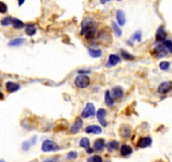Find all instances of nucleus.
I'll use <instances>...</instances> for the list:
<instances>
[{
	"instance_id": "1",
	"label": "nucleus",
	"mask_w": 172,
	"mask_h": 162,
	"mask_svg": "<svg viewBox=\"0 0 172 162\" xmlns=\"http://www.w3.org/2000/svg\"><path fill=\"white\" fill-rule=\"evenodd\" d=\"M96 30V23L95 20L91 17H87L83 20L81 24V31L80 35H83L87 34L90 31H95Z\"/></svg>"
},
{
	"instance_id": "2",
	"label": "nucleus",
	"mask_w": 172,
	"mask_h": 162,
	"mask_svg": "<svg viewBox=\"0 0 172 162\" xmlns=\"http://www.w3.org/2000/svg\"><path fill=\"white\" fill-rule=\"evenodd\" d=\"M60 150V147L55 142L50 139H46L42 145V150L45 153L47 152H56Z\"/></svg>"
},
{
	"instance_id": "3",
	"label": "nucleus",
	"mask_w": 172,
	"mask_h": 162,
	"mask_svg": "<svg viewBox=\"0 0 172 162\" xmlns=\"http://www.w3.org/2000/svg\"><path fill=\"white\" fill-rule=\"evenodd\" d=\"M74 84L79 89H85L90 84V80L86 74H79L74 80Z\"/></svg>"
},
{
	"instance_id": "4",
	"label": "nucleus",
	"mask_w": 172,
	"mask_h": 162,
	"mask_svg": "<svg viewBox=\"0 0 172 162\" xmlns=\"http://www.w3.org/2000/svg\"><path fill=\"white\" fill-rule=\"evenodd\" d=\"M168 53H169L168 49L163 44L155 46L154 51H153V55L155 56L157 58H165V57H166L168 55Z\"/></svg>"
},
{
	"instance_id": "5",
	"label": "nucleus",
	"mask_w": 172,
	"mask_h": 162,
	"mask_svg": "<svg viewBox=\"0 0 172 162\" xmlns=\"http://www.w3.org/2000/svg\"><path fill=\"white\" fill-rule=\"evenodd\" d=\"M95 114V106L92 103H87L86 106L81 113V116L83 118H88L89 116H94Z\"/></svg>"
},
{
	"instance_id": "6",
	"label": "nucleus",
	"mask_w": 172,
	"mask_h": 162,
	"mask_svg": "<svg viewBox=\"0 0 172 162\" xmlns=\"http://www.w3.org/2000/svg\"><path fill=\"white\" fill-rule=\"evenodd\" d=\"M172 90V81L162 82L158 87V92L161 95H166Z\"/></svg>"
},
{
	"instance_id": "7",
	"label": "nucleus",
	"mask_w": 172,
	"mask_h": 162,
	"mask_svg": "<svg viewBox=\"0 0 172 162\" xmlns=\"http://www.w3.org/2000/svg\"><path fill=\"white\" fill-rule=\"evenodd\" d=\"M106 116H107V111L103 108H100L96 112V116L99 122L101 124V126L103 127H107V122L106 121Z\"/></svg>"
},
{
	"instance_id": "8",
	"label": "nucleus",
	"mask_w": 172,
	"mask_h": 162,
	"mask_svg": "<svg viewBox=\"0 0 172 162\" xmlns=\"http://www.w3.org/2000/svg\"><path fill=\"white\" fill-rule=\"evenodd\" d=\"M82 127H83V120L80 117H78L70 128V133L73 134H76L81 130Z\"/></svg>"
},
{
	"instance_id": "9",
	"label": "nucleus",
	"mask_w": 172,
	"mask_h": 162,
	"mask_svg": "<svg viewBox=\"0 0 172 162\" xmlns=\"http://www.w3.org/2000/svg\"><path fill=\"white\" fill-rule=\"evenodd\" d=\"M151 145H152V139L150 137H142L141 139H139L137 146L140 149H144L149 147Z\"/></svg>"
},
{
	"instance_id": "10",
	"label": "nucleus",
	"mask_w": 172,
	"mask_h": 162,
	"mask_svg": "<svg viewBox=\"0 0 172 162\" xmlns=\"http://www.w3.org/2000/svg\"><path fill=\"white\" fill-rule=\"evenodd\" d=\"M166 37H167L166 31L165 30L163 26H160V28L158 29V30H157V32H156L155 40L158 42H164L166 40Z\"/></svg>"
},
{
	"instance_id": "11",
	"label": "nucleus",
	"mask_w": 172,
	"mask_h": 162,
	"mask_svg": "<svg viewBox=\"0 0 172 162\" xmlns=\"http://www.w3.org/2000/svg\"><path fill=\"white\" fill-rule=\"evenodd\" d=\"M5 88H6V90L9 93H14L18 91L20 89V85L17 83H14L12 81H8L5 84Z\"/></svg>"
},
{
	"instance_id": "12",
	"label": "nucleus",
	"mask_w": 172,
	"mask_h": 162,
	"mask_svg": "<svg viewBox=\"0 0 172 162\" xmlns=\"http://www.w3.org/2000/svg\"><path fill=\"white\" fill-rule=\"evenodd\" d=\"M120 134H121V137L123 139H127L129 138L131 134V128L127 124H123L120 127Z\"/></svg>"
},
{
	"instance_id": "13",
	"label": "nucleus",
	"mask_w": 172,
	"mask_h": 162,
	"mask_svg": "<svg viewBox=\"0 0 172 162\" xmlns=\"http://www.w3.org/2000/svg\"><path fill=\"white\" fill-rule=\"evenodd\" d=\"M84 132L86 133H93V134H100L102 133V128L98 125H89L86 127Z\"/></svg>"
},
{
	"instance_id": "14",
	"label": "nucleus",
	"mask_w": 172,
	"mask_h": 162,
	"mask_svg": "<svg viewBox=\"0 0 172 162\" xmlns=\"http://www.w3.org/2000/svg\"><path fill=\"white\" fill-rule=\"evenodd\" d=\"M116 17H117V20L118 25H120V26H123L125 24H126V16H125V13L123 10L118 9V10L117 11Z\"/></svg>"
},
{
	"instance_id": "15",
	"label": "nucleus",
	"mask_w": 172,
	"mask_h": 162,
	"mask_svg": "<svg viewBox=\"0 0 172 162\" xmlns=\"http://www.w3.org/2000/svg\"><path fill=\"white\" fill-rule=\"evenodd\" d=\"M120 62H121V58L119 56L116 55V54H111L109 56L107 66L108 67H113V66H116L117 64H118Z\"/></svg>"
},
{
	"instance_id": "16",
	"label": "nucleus",
	"mask_w": 172,
	"mask_h": 162,
	"mask_svg": "<svg viewBox=\"0 0 172 162\" xmlns=\"http://www.w3.org/2000/svg\"><path fill=\"white\" fill-rule=\"evenodd\" d=\"M132 147L127 145H122L121 146V149H120V153L122 156H128L132 154Z\"/></svg>"
},
{
	"instance_id": "17",
	"label": "nucleus",
	"mask_w": 172,
	"mask_h": 162,
	"mask_svg": "<svg viewBox=\"0 0 172 162\" xmlns=\"http://www.w3.org/2000/svg\"><path fill=\"white\" fill-rule=\"evenodd\" d=\"M112 95H113V97L116 99H122L123 96V90L121 87L117 86L112 88Z\"/></svg>"
},
{
	"instance_id": "18",
	"label": "nucleus",
	"mask_w": 172,
	"mask_h": 162,
	"mask_svg": "<svg viewBox=\"0 0 172 162\" xmlns=\"http://www.w3.org/2000/svg\"><path fill=\"white\" fill-rule=\"evenodd\" d=\"M105 146H106V144H105V140L103 139H98L95 141L94 148L95 150L102 151Z\"/></svg>"
},
{
	"instance_id": "19",
	"label": "nucleus",
	"mask_w": 172,
	"mask_h": 162,
	"mask_svg": "<svg viewBox=\"0 0 172 162\" xmlns=\"http://www.w3.org/2000/svg\"><path fill=\"white\" fill-rule=\"evenodd\" d=\"M106 146H107V150L109 152H113V150H115L119 148V143L117 140H113V141L107 143Z\"/></svg>"
},
{
	"instance_id": "20",
	"label": "nucleus",
	"mask_w": 172,
	"mask_h": 162,
	"mask_svg": "<svg viewBox=\"0 0 172 162\" xmlns=\"http://www.w3.org/2000/svg\"><path fill=\"white\" fill-rule=\"evenodd\" d=\"M88 52H89V56L91 58H101V56H102V51H101V49H92V48H89V50H88Z\"/></svg>"
},
{
	"instance_id": "21",
	"label": "nucleus",
	"mask_w": 172,
	"mask_h": 162,
	"mask_svg": "<svg viewBox=\"0 0 172 162\" xmlns=\"http://www.w3.org/2000/svg\"><path fill=\"white\" fill-rule=\"evenodd\" d=\"M12 25L13 27L16 30H20L24 27V24L20 20L15 19V18L12 19Z\"/></svg>"
},
{
	"instance_id": "22",
	"label": "nucleus",
	"mask_w": 172,
	"mask_h": 162,
	"mask_svg": "<svg viewBox=\"0 0 172 162\" xmlns=\"http://www.w3.org/2000/svg\"><path fill=\"white\" fill-rule=\"evenodd\" d=\"M105 103L107 106H112L114 104V100H113L112 94L109 90H107L105 92Z\"/></svg>"
},
{
	"instance_id": "23",
	"label": "nucleus",
	"mask_w": 172,
	"mask_h": 162,
	"mask_svg": "<svg viewBox=\"0 0 172 162\" xmlns=\"http://www.w3.org/2000/svg\"><path fill=\"white\" fill-rule=\"evenodd\" d=\"M24 38H16V39H14V40H11L9 43L8 45L9 46H21L23 43L24 42Z\"/></svg>"
},
{
	"instance_id": "24",
	"label": "nucleus",
	"mask_w": 172,
	"mask_h": 162,
	"mask_svg": "<svg viewBox=\"0 0 172 162\" xmlns=\"http://www.w3.org/2000/svg\"><path fill=\"white\" fill-rule=\"evenodd\" d=\"M25 33L30 36L34 35L36 33V29L34 25H27L25 26Z\"/></svg>"
},
{
	"instance_id": "25",
	"label": "nucleus",
	"mask_w": 172,
	"mask_h": 162,
	"mask_svg": "<svg viewBox=\"0 0 172 162\" xmlns=\"http://www.w3.org/2000/svg\"><path fill=\"white\" fill-rule=\"evenodd\" d=\"M121 55H122V57L124 58L125 60H127V61H132V60H134L135 58H134V56H132V54H130L128 52H127V51H125V50H121Z\"/></svg>"
},
{
	"instance_id": "26",
	"label": "nucleus",
	"mask_w": 172,
	"mask_h": 162,
	"mask_svg": "<svg viewBox=\"0 0 172 162\" xmlns=\"http://www.w3.org/2000/svg\"><path fill=\"white\" fill-rule=\"evenodd\" d=\"M79 146L84 148L85 150L89 149L90 147V142H89V139L88 138H82L81 140L79 141Z\"/></svg>"
},
{
	"instance_id": "27",
	"label": "nucleus",
	"mask_w": 172,
	"mask_h": 162,
	"mask_svg": "<svg viewBox=\"0 0 172 162\" xmlns=\"http://www.w3.org/2000/svg\"><path fill=\"white\" fill-rule=\"evenodd\" d=\"M112 25L113 31H114V33L116 34V35H117V37L122 36V31L121 28L119 27L118 25L116 23V22H112Z\"/></svg>"
},
{
	"instance_id": "28",
	"label": "nucleus",
	"mask_w": 172,
	"mask_h": 162,
	"mask_svg": "<svg viewBox=\"0 0 172 162\" xmlns=\"http://www.w3.org/2000/svg\"><path fill=\"white\" fill-rule=\"evenodd\" d=\"M130 41H142V32L140 30H137L136 31L133 35L131 36Z\"/></svg>"
},
{
	"instance_id": "29",
	"label": "nucleus",
	"mask_w": 172,
	"mask_h": 162,
	"mask_svg": "<svg viewBox=\"0 0 172 162\" xmlns=\"http://www.w3.org/2000/svg\"><path fill=\"white\" fill-rule=\"evenodd\" d=\"M12 19L10 16H7V17L4 18V19H2V20H1V25H3V26H8V25H11L12 24Z\"/></svg>"
},
{
	"instance_id": "30",
	"label": "nucleus",
	"mask_w": 172,
	"mask_h": 162,
	"mask_svg": "<svg viewBox=\"0 0 172 162\" xmlns=\"http://www.w3.org/2000/svg\"><path fill=\"white\" fill-rule=\"evenodd\" d=\"M87 162H103V160L100 155H93L87 159Z\"/></svg>"
},
{
	"instance_id": "31",
	"label": "nucleus",
	"mask_w": 172,
	"mask_h": 162,
	"mask_svg": "<svg viewBox=\"0 0 172 162\" xmlns=\"http://www.w3.org/2000/svg\"><path fill=\"white\" fill-rule=\"evenodd\" d=\"M170 67H171V64L169 62H166V61H163L160 64V69L161 70H164V71L169 69Z\"/></svg>"
},
{
	"instance_id": "32",
	"label": "nucleus",
	"mask_w": 172,
	"mask_h": 162,
	"mask_svg": "<svg viewBox=\"0 0 172 162\" xmlns=\"http://www.w3.org/2000/svg\"><path fill=\"white\" fill-rule=\"evenodd\" d=\"M78 156V153L76 151H70L67 155V158L68 160H76Z\"/></svg>"
},
{
	"instance_id": "33",
	"label": "nucleus",
	"mask_w": 172,
	"mask_h": 162,
	"mask_svg": "<svg viewBox=\"0 0 172 162\" xmlns=\"http://www.w3.org/2000/svg\"><path fill=\"white\" fill-rule=\"evenodd\" d=\"M8 11V6L4 2L0 1V14H5Z\"/></svg>"
},
{
	"instance_id": "34",
	"label": "nucleus",
	"mask_w": 172,
	"mask_h": 162,
	"mask_svg": "<svg viewBox=\"0 0 172 162\" xmlns=\"http://www.w3.org/2000/svg\"><path fill=\"white\" fill-rule=\"evenodd\" d=\"M163 45L168 49L169 52H172V41L170 40H166L163 42Z\"/></svg>"
},
{
	"instance_id": "35",
	"label": "nucleus",
	"mask_w": 172,
	"mask_h": 162,
	"mask_svg": "<svg viewBox=\"0 0 172 162\" xmlns=\"http://www.w3.org/2000/svg\"><path fill=\"white\" fill-rule=\"evenodd\" d=\"M30 146H31V145H30V143L29 142V141H24V143L22 144V150L24 151H28L29 150V149L30 148Z\"/></svg>"
},
{
	"instance_id": "36",
	"label": "nucleus",
	"mask_w": 172,
	"mask_h": 162,
	"mask_svg": "<svg viewBox=\"0 0 172 162\" xmlns=\"http://www.w3.org/2000/svg\"><path fill=\"white\" fill-rule=\"evenodd\" d=\"M37 142V137L36 136H33L31 139H30V145H35Z\"/></svg>"
},
{
	"instance_id": "37",
	"label": "nucleus",
	"mask_w": 172,
	"mask_h": 162,
	"mask_svg": "<svg viewBox=\"0 0 172 162\" xmlns=\"http://www.w3.org/2000/svg\"><path fill=\"white\" fill-rule=\"evenodd\" d=\"M78 73L79 74H89V73H90V70L80 69L78 71Z\"/></svg>"
},
{
	"instance_id": "38",
	"label": "nucleus",
	"mask_w": 172,
	"mask_h": 162,
	"mask_svg": "<svg viewBox=\"0 0 172 162\" xmlns=\"http://www.w3.org/2000/svg\"><path fill=\"white\" fill-rule=\"evenodd\" d=\"M25 2V0H18V4L19 6H22L24 4V3Z\"/></svg>"
},
{
	"instance_id": "39",
	"label": "nucleus",
	"mask_w": 172,
	"mask_h": 162,
	"mask_svg": "<svg viewBox=\"0 0 172 162\" xmlns=\"http://www.w3.org/2000/svg\"><path fill=\"white\" fill-rule=\"evenodd\" d=\"M100 1H101V3L102 4H107L108 2H110L111 0H100Z\"/></svg>"
},
{
	"instance_id": "40",
	"label": "nucleus",
	"mask_w": 172,
	"mask_h": 162,
	"mask_svg": "<svg viewBox=\"0 0 172 162\" xmlns=\"http://www.w3.org/2000/svg\"><path fill=\"white\" fill-rule=\"evenodd\" d=\"M3 99H4V94L0 91V101H1V100H3Z\"/></svg>"
},
{
	"instance_id": "41",
	"label": "nucleus",
	"mask_w": 172,
	"mask_h": 162,
	"mask_svg": "<svg viewBox=\"0 0 172 162\" xmlns=\"http://www.w3.org/2000/svg\"><path fill=\"white\" fill-rule=\"evenodd\" d=\"M87 150H88V153H89V154H90V153H92V152L94 151V150H93V149H91V150H89V149H87Z\"/></svg>"
},
{
	"instance_id": "42",
	"label": "nucleus",
	"mask_w": 172,
	"mask_h": 162,
	"mask_svg": "<svg viewBox=\"0 0 172 162\" xmlns=\"http://www.w3.org/2000/svg\"><path fill=\"white\" fill-rule=\"evenodd\" d=\"M0 162H5L4 161H3V160H0Z\"/></svg>"
},
{
	"instance_id": "43",
	"label": "nucleus",
	"mask_w": 172,
	"mask_h": 162,
	"mask_svg": "<svg viewBox=\"0 0 172 162\" xmlns=\"http://www.w3.org/2000/svg\"><path fill=\"white\" fill-rule=\"evenodd\" d=\"M117 1H122V0H117Z\"/></svg>"
}]
</instances>
